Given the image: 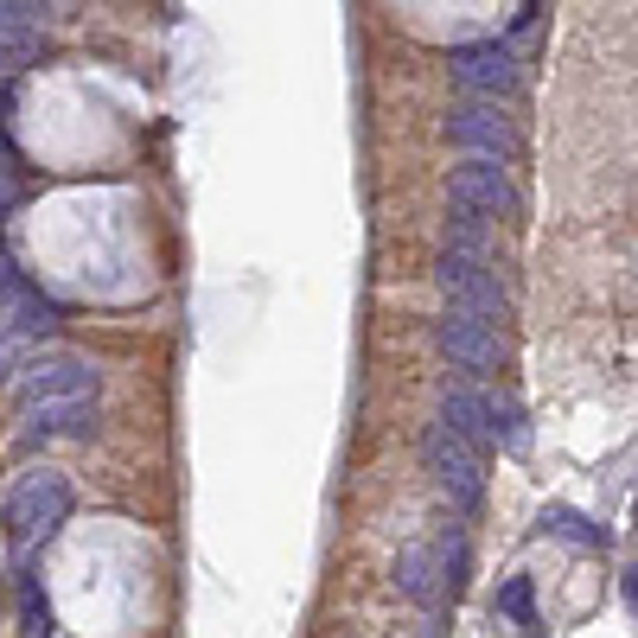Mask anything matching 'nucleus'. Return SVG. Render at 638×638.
Instances as JSON below:
<instances>
[{"label": "nucleus", "instance_id": "1", "mask_svg": "<svg viewBox=\"0 0 638 638\" xmlns=\"http://www.w3.org/2000/svg\"><path fill=\"white\" fill-rule=\"evenodd\" d=\"M64 510H71V485H64V473L32 466V473H20L13 492H7V536H13L20 549H32V543H45V536L64 524Z\"/></svg>", "mask_w": 638, "mask_h": 638}, {"label": "nucleus", "instance_id": "2", "mask_svg": "<svg viewBox=\"0 0 638 638\" xmlns=\"http://www.w3.org/2000/svg\"><path fill=\"white\" fill-rule=\"evenodd\" d=\"M51 332H58L51 301H39V287L20 281L13 275V262L0 255V371H13V357H20L26 345L51 338Z\"/></svg>", "mask_w": 638, "mask_h": 638}, {"label": "nucleus", "instance_id": "3", "mask_svg": "<svg viewBox=\"0 0 638 638\" xmlns=\"http://www.w3.org/2000/svg\"><path fill=\"white\" fill-rule=\"evenodd\" d=\"M422 459H428V473L440 479V492H447L459 510H473L485 498V454H479V447H466L447 422H434V428H428Z\"/></svg>", "mask_w": 638, "mask_h": 638}, {"label": "nucleus", "instance_id": "4", "mask_svg": "<svg viewBox=\"0 0 638 638\" xmlns=\"http://www.w3.org/2000/svg\"><path fill=\"white\" fill-rule=\"evenodd\" d=\"M71 396H102L97 371H90V357L77 352H45L32 357L20 371V403L39 408V403H71Z\"/></svg>", "mask_w": 638, "mask_h": 638}, {"label": "nucleus", "instance_id": "5", "mask_svg": "<svg viewBox=\"0 0 638 638\" xmlns=\"http://www.w3.org/2000/svg\"><path fill=\"white\" fill-rule=\"evenodd\" d=\"M440 294H447V313H473V320H505V281L492 275V262H473V255H440Z\"/></svg>", "mask_w": 638, "mask_h": 638}, {"label": "nucleus", "instance_id": "6", "mask_svg": "<svg viewBox=\"0 0 638 638\" xmlns=\"http://www.w3.org/2000/svg\"><path fill=\"white\" fill-rule=\"evenodd\" d=\"M447 204L454 211H473V217H505L517 211V185H510L505 160H459L454 173H447Z\"/></svg>", "mask_w": 638, "mask_h": 638}, {"label": "nucleus", "instance_id": "7", "mask_svg": "<svg viewBox=\"0 0 638 638\" xmlns=\"http://www.w3.org/2000/svg\"><path fill=\"white\" fill-rule=\"evenodd\" d=\"M447 71H454L459 90H473V102H498L517 90V58L498 39H479V45H454L447 51Z\"/></svg>", "mask_w": 638, "mask_h": 638}, {"label": "nucleus", "instance_id": "8", "mask_svg": "<svg viewBox=\"0 0 638 638\" xmlns=\"http://www.w3.org/2000/svg\"><path fill=\"white\" fill-rule=\"evenodd\" d=\"M447 134L459 148H473V160H505L517 148V122H510L498 102H459L447 115Z\"/></svg>", "mask_w": 638, "mask_h": 638}, {"label": "nucleus", "instance_id": "9", "mask_svg": "<svg viewBox=\"0 0 638 638\" xmlns=\"http://www.w3.org/2000/svg\"><path fill=\"white\" fill-rule=\"evenodd\" d=\"M440 352H447V364H459L466 377H492V371H498V326H492V320H473V313H447V320H440Z\"/></svg>", "mask_w": 638, "mask_h": 638}, {"label": "nucleus", "instance_id": "10", "mask_svg": "<svg viewBox=\"0 0 638 638\" xmlns=\"http://www.w3.org/2000/svg\"><path fill=\"white\" fill-rule=\"evenodd\" d=\"M440 422H447L466 447H479V454L498 440V408L485 403L479 389H466V383H447V389H440Z\"/></svg>", "mask_w": 638, "mask_h": 638}, {"label": "nucleus", "instance_id": "11", "mask_svg": "<svg viewBox=\"0 0 638 638\" xmlns=\"http://www.w3.org/2000/svg\"><path fill=\"white\" fill-rule=\"evenodd\" d=\"M39 7H26V0H0V83L20 71L26 58L39 51Z\"/></svg>", "mask_w": 638, "mask_h": 638}, {"label": "nucleus", "instance_id": "12", "mask_svg": "<svg viewBox=\"0 0 638 638\" xmlns=\"http://www.w3.org/2000/svg\"><path fill=\"white\" fill-rule=\"evenodd\" d=\"M32 434H90L97 428V396H71V403H39L26 408Z\"/></svg>", "mask_w": 638, "mask_h": 638}, {"label": "nucleus", "instance_id": "13", "mask_svg": "<svg viewBox=\"0 0 638 638\" xmlns=\"http://www.w3.org/2000/svg\"><path fill=\"white\" fill-rule=\"evenodd\" d=\"M396 587H403L415 607H434L440 575H434V549H428V543H408V549H403V561H396Z\"/></svg>", "mask_w": 638, "mask_h": 638}, {"label": "nucleus", "instance_id": "14", "mask_svg": "<svg viewBox=\"0 0 638 638\" xmlns=\"http://www.w3.org/2000/svg\"><path fill=\"white\" fill-rule=\"evenodd\" d=\"M485 243H492V217H473V211H454V217H447V255L485 262Z\"/></svg>", "mask_w": 638, "mask_h": 638}, {"label": "nucleus", "instance_id": "15", "mask_svg": "<svg viewBox=\"0 0 638 638\" xmlns=\"http://www.w3.org/2000/svg\"><path fill=\"white\" fill-rule=\"evenodd\" d=\"M543 530L575 536V543H587V549H607V530H600L594 517H575V510H561V505H549V510H543Z\"/></svg>", "mask_w": 638, "mask_h": 638}, {"label": "nucleus", "instance_id": "16", "mask_svg": "<svg viewBox=\"0 0 638 638\" xmlns=\"http://www.w3.org/2000/svg\"><path fill=\"white\" fill-rule=\"evenodd\" d=\"M530 607H536L530 581H505V587H498V612H505V619H530Z\"/></svg>", "mask_w": 638, "mask_h": 638}, {"label": "nucleus", "instance_id": "17", "mask_svg": "<svg viewBox=\"0 0 638 638\" xmlns=\"http://www.w3.org/2000/svg\"><path fill=\"white\" fill-rule=\"evenodd\" d=\"M7 204H13V179L0 173V211H7Z\"/></svg>", "mask_w": 638, "mask_h": 638}, {"label": "nucleus", "instance_id": "18", "mask_svg": "<svg viewBox=\"0 0 638 638\" xmlns=\"http://www.w3.org/2000/svg\"><path fill=\"white\" fill-rule=\"evenodd\" d=\"M626 600H632V607H638V568H632V575H626Z\"/></svg>", "mask_w": 638, "mask_h": 638}, {"label": "nucleus", "instance_id": "19", "mask_svg": "<svg viewBox=\"0 0 638 638\" xmlns=\"http://www.w3.org/2000/svg\"><path fill=\"white\" fill-rule=\"evenodd\" d=\"M422 638H434V632H422Z\"/></svg>", "mask_w": 638, "mask_h": 638}]
</instances>
